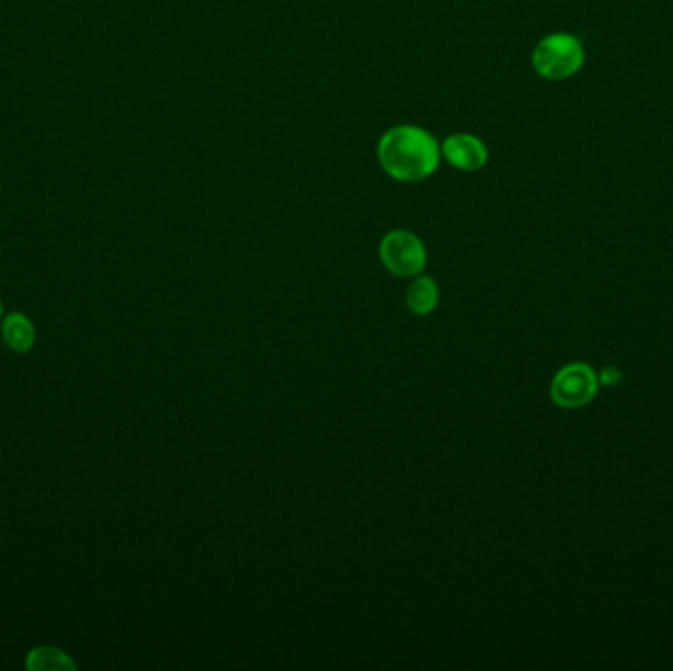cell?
<instances>
[{
    "instance_id": "obj_1",
    "label": "cell",
    "mask_w": 673,
    "mask_h": 671,
    "mask_svg": "<svg viewBox=\"0 0 673 671\" xmlns=\"http://www.w3.org/2000/svg\"><path fill=\"white\" fill-rule=\"evenodd\" d=\"M376 158L396 182H423L440 168L442 145L422 126L398 125L380 136Z\"/></svg>"
},
{
    "instance_id": "obj_2",
    "label": "cell",
    "mask_w": 673,
    "mask_h": 671,
    "mask_svg": "<svg viewBox=\"0 0 673 671\" xmlns=\"http://www.w3.org/2000/svg\"><path fill=\"white\" fill-rule=\"evenodd\" d=\"M585 66V49L573 34L556 32L539 39L532 52V68L548 81H566Z\"/></svg>"
},
{
    "instance_id": "obj_3",
    "label": "cell",
    "mask_w": 673,
    "mask_h": 671,
    "mask_svg": "<svg viewBox=\"0 0 673 671\" xmlns=\"http://www.w3.org/2000/svg\"><path fill=\"white\" fill-rule=\"evenodd\" d=\"M378 252L385 269L400 278L418 276L427 262V250L420 237H415L410 230L396 229L386 232L385 239L380 240Z\"/></svg>"
},
{
    "instance_id": "obj_4",
    "label": "cell",
    "mask_w": 673,
    "mask_h": 671,
    "mask_svg": "<svg viewBox=\"0 0 673 671\" xmlns=\"http://www.w3.org/2000/svg\"><path fill=\"white\" fill-rule=\"evenodd\" d=\"M549 393L551 400L561 408H583L598 393V380L591 366L575 363L556 374Z\"/></svg>"
},
{
    "instance_id": "obj_5",
    "label": "cell",
    "mask_w": 673,
    "mask_h": 671,
    "mask_svg": "<svg viewBox=\"0 0 673 671\" xmlns=\"http://www.w3.org/2000/svg\"><path fill=\"white\" fill-rule=\"evenodd\" d=\"M442 158L461 172H479L489 163V148L479 136L457 133L442 143Z\"/></svg>"
},
{
    "instance_id": "obj_6",
    "label": "cell",
    "mask_w": 673,
    "mask_h": 671,
    "mask_svg": "<svg viewBox=\"0 0 673 671\" xmlns=\"http://www.w3.org/2000/svg\"><path fill=\"white\" fill-rule=\"evenodd\" d=\"M2 341L14 353H28L30 349L36 343V327L32 323V319L20 311H12L9 316L2 319Z\"/></svg>"
},
{
    "instance_id": "obj_7",
    "label": "cell",
    "mask_w": 673,
    "mask_h": 671,
    "mask_svg": "<svg viewBox=\"0 0 673 671\" xmlns=\"http://www.w3.org/2000/svg\"><path fill=\"white\" fill-rule=\"evenodd\" d=\"M24 668L30 671H73L78 670V663L56 646H36L26 653Z\"/></svg>"
},
{
    "instance_id": "obj_8",
    "label": "cell",
    "mask_w": 673,
    "mask_h": 671,
    "mask_svg": "<svg viewBox=\"0 0 673 671\" xmlns=\"http://www.w3.org/2000/svg\"><path fill=\"white\" fill-rule=\"evenodd\" d=\"M406 302H408L410 311L415 314V316H427V314H432L435 306H437V302H440V289H437V284H435L430 276L415 278L414 282L410 284V288H408Z\"/></svg>"
},
{
    "instance_id": "obj_9",
    "label": "cell",
    "mask_w": 673,
    "mask_h": 671,
    "mask_svg": "<svg viewBox=\"0 0 673 671\" xmlns=\"http://www.w3.org/2000/svg\"><path fill=\"white\" fill-rule=\"evenodd\" d=\"M601 378H603V383L605 384L616 383V380L620 378V373H618L616 368H613V376H611V366H608V368H605L603 374H601Z\"/></svg>"
},
{
    "instance_id": "obj_10",
    "label": "cell",
    "mask_w": 673,
    "mask_h": 671,
    "mask_svg": "<svg viewBox=\"0 0 673 671\" xmlns=\"http://www.w3.org/2000/svg\"><path fill=\"white\" fill-rule=\"evenodd\" d=\"M0 316H2V302H0Z\"/></svg>"
}]
</instances>
